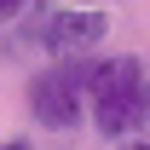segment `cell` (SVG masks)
<instances>
[{"mask_svg":"<svg viewBox=\"0 0 150 150\" xmlns=\"http://www.w3.org/2000/svg\"><path fill=\"white\" fill-rule=\"evenodd\" d=\"M110 35V12L104 6H69V0H29V12L12 18L0 35L6 58H93Z\"/></svg>","mask_w":150,"mask_h":150,"instance_id":"obj_1","label":"cell"},{"mask_svg":"<svg viewBox=\"0 0 150 150\" xmlns=\"http://www.w3.org/2000/svg\"><path fill=\"white\" fill-rule=\"evenodd\" d=\"M87 121L110 144L150 121V64L139 52H93L87 58Z\"/></svg>","mask_w":150,"mask_h":150,"instance_id":"obj_2","label":"cell"},{"mask_svg":"<svg viewBox=\"0 0 150 150\" xmlns=\"http://www.w3.org/2000/svg\"><path fill=\"white\" fill-rule=\"evenodd\" d=\"M23 104L40 133H75L87 121V58H46L29 75Z\"/></svg>","mask_w":150,"mask_h":150,"instance_id":"obj_3","label":"cell"},{"mask_svg":"<svg viewBox=\"0 0 150 150\" xmlns=\"http://www.w3.org/2000/svg\"><path fill=\"white\" fill-rule=\"evenodd\" d=\"M115 150H150V121L139 133H127V139H115Z\"/></svg>","mask_w":150,"mask_h":150,"instance_id":"obj_4","label":"cell"},{"mask_svg":"<svg viewBox=\"0 0 150 150\" xmlns=\"http://www.w3.org/2000/svg\"><path fill=\"white\" fill-rule=\"evenodd\" d=\"M23 6H29V0H0V23H12V18L23 12Z\"/></svg>","mask_w":150,"mask_h":150,"instance_id":"obj_5","label":"cell"},{"mask_svg":"<svg viewBox=\"0 0 150 150\" xmlns=\"http://www.w3.org/2000/svg\"><path fill=\"white\" fill-rule=\"evenodd\" d=\"M0 150H35V144H29V139H23V133H18V139H6V144H0Z\"/></svg>","mask_w":150,"mask_h":150,"instance_id":"obj_6","label":"cell"},{"mask_svg":"<svg viewBox=\"0 0 150 150\" xmlns=\"http://www.w3.org/2000/svg\"><path fill=\"white\" fill-rule=\"evenodd\" d=\"M69 6H104V12H110V6H121V0H69Z\"/></svg>","mask_w":150,"mask_h":150,"instance_id":"obj_7","label":"cell"}]
</instances>
